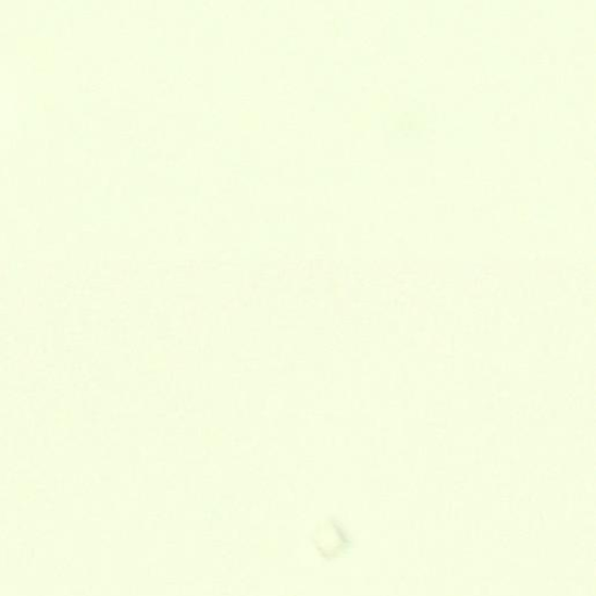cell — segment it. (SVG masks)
I'll return each instance as SVG.
<instances>
[{"label":"cell","instance_id":"6da1fadb","mask_svg":"<svg viewBox=\"0 0 596 596\" xmlns=\"http://www.w3.org/2000/svg\"><path fill=\"white\" fill-rule=\"evenodd\" d=\"M343 541L339 527L333 520H327L321 523L314 530L312 541L316 549L324 558L334 557L342 544L334 541Z\"/></svg>","mask_w":596,"mask_h":596}]
</instances>
